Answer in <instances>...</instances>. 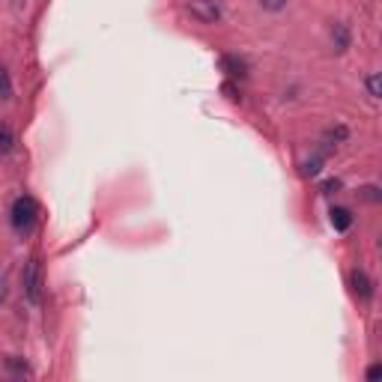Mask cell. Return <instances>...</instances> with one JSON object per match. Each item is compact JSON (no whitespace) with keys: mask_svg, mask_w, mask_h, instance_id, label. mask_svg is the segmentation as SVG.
I'll return each mask as SVG.
<instances>
[{"mask_svg":"<svg viewBox=\"0 0 382 382\" xmlns=\"http://www.w3.org/2000/svg\"><path fill=\"white\" fill-rule=\"evenodd\" d=\"M39 218V206L30 194H18L16 201H12V209H9V221H12V230L18 236H27L33 230V224Z\"/></svg>","mask_w":382,"mask_h":382,"instance_id":"6da1fadb","label":"cell"},{"mask_svg":"<svg viewBox=\"0 0 382 382\" xmlns=\"http://www.w3.org/2000/svg\"><path fill=\"white\" fill-rule=\"evenodd\" d=\"M189 12L201 24L221 21V4H218V0H189Z\"/></svg>","mask_w":382,"mask_h":382,"instance_id":"7a4b0ae2","label":"cell"},{"mask_svg":"<svg viewBox=\"0 0 382 382\" xmlns=\"http://www.w3.org/2000/svg\"><path fill=\"white\" fill-rule=\"evenodd\" d=\"M24 293H27V299H30L33 305H39V299H42V281H39L36 260L27 263V269H24Z\"/></svg>","mask_w":382,"mask_h":382,"instance_id":"3957f363","label":"cell"},{"mask_svg":"<svg viewBox=\"0 0 382 382\" xmlns=\"http://www.w3.org/2000/svg\"><path fill=\"white\" fill-rule=\"evenodd\" d=\"M349 284H352V293H356L361 302H371V296H373V281L367 278L364 269H352V272H349Z\"/></svg>","mask_w":382,"mask_h":382,"instance_id":"277c9868","label":"cell"},{"mask_svg":"<svg viewBox=\"0 0 382 382\" xmlns=\"http://www.w3.org/2000/svg\"><path fill=\"white\" fill-rule=\"evenodd\" d=\"M329 215H332V227L335 230H349L352 227V212L349 209H344V206H335L332 212H329Z\"/></svg>","mask_w":382,"mask_h":382,"instance_id":"5b68a950","label":"cell"},{"mask_svg":"<svg viewBox=\"0 0 382 382\" xmlns=\"http://www.w3.org/2000/svg\"><path fill=\"white\" fill-rule=\"evenodd\" d=\"M16 150V132H12V125L0 120V155H9Z\"/></svg>","mask_w":382,"mask_h":382,"instance_id":"8992f818","label":"cell"},{"mask_svg":"<svg viewBox=\"0 0 382 382\" xmlns=\"http://www.w3.org/2000/svg\"><path fill=\"white\" fill-rule=\"evenodd\" d=\"M221 69H224L227 75H233V78H242V75H245V60L227 54V57H221Z\"/></svg>","mask_w":382,"mask_h":382,"instance_id":"52a82bcc","label":"cell"},{"mask_svg":"<svg viewBox=\"0 0 382 382\" xmlns=\"http://www.w3.org/2000/svg\"><path fill=\"white\" fill-rule=\"evenodd\" d=\"M332 42L337 45V51H347L349 48V30L344 24H335V30H332Z\"/></svg>","mask_w":382,"mask_h":382,"instance_id":"ba28073f","label":"cell"},{"mask_svg":"<svg viewBox=\"0 0 382 382\" xmlns=\"http://www.w3.org/2000/svg\"><path fill=\"white\" fill-rule=\"evenodd\" d=\"M322 162H325V152H317L314 159H308V162H305L302 174H305V176H317V174L322 171Z\"/></svg>","mask_w":382,"mask_h":382,"instance_id":"9c48e42d","label":"cell"},{"mask_svg":"<svg viewBox=\"0 0 382 382\" xmlns=\"http://www.w3.org/2000/svg\"><path fill=\"white\" fill-rule=\"evenodd\" d=\"M347 137H349L347 125H335V129H329V132H325V140H335V144H344ZM335 144H332V147H335Z\"/></svg>","mask_w":382,"mask_h":382,"instance_id":"30bf717a","label":"cell"},{"mask_svg":"<svg viewBox=\"0 0 382 382\" xmlns=\"http://www.w3.org/2000/svg\"><path fill=\"white\" fill-rule=\"evenodd\" d=\"M0 99H12V78L6 69H0Z\"/></svg>","mask_w":382,"mask_h":382,"instance_id":"8fae6325","label":"cell"},{"mask_svg":"<svg viewBox=\"0 0 382 382\" xmlns=\"http://www.w3.org/2000/svg\"><path fill=\"white\" fill-rule=\"evenodd\" d=\"M364 87H367V96H371V99H379V75H376V72H373V75H367Z\"/></svg>","mask_w":382,"mask_h":382,"instance_id":"7c38bea8","label":"cell"},{"mask_svg":"<svg viewBox=\"0 0 382 382\" xmlns=\"http://www.w3.org/2000/svg\"><path fill=\"white\" fill-rule=\"evenodd\" d=\"M260 6L266 9V12H281L287 6V0H260Z\"/></svg>","mask_w":382,"mask_h":382,"instance_id":"4fadbf2b","label":"cell"},{"mask_svg":"<svg viewBox=\"0 0 382 382\" xmlns=\"http://www.w3.org/2000/svg\"><path fill=\"white\" fill-rule=\"evenodd\" d=\"M6 296H9V284H6V275H0V305L6 302Z\"/></svg>","mask_w":382,"mask_h":382,"instance_id":"5bb4252c","label":"cell"},{"mask_svg":"<svg viewBox=\"0 0 382 382\" xmlns=\"http://www.w3.org/2000/svg\"><path fill=\"white\" fill-rule=\"evenodd\" d=\"M376 191H379L376 186H367V189H364V197H367V201H373V203H376V201H379V194H376Z\"/></svg>","mask_w":382,"mask_h":382,"instance_id":"9a60e30c","label":"cell"},{"mask_svg":"<svg viewBox=\"0 0 382 382\" xmlns=\"http://www.w3.org/2000/svg\"><path fill=\"white\" fill-rule=\"evenodd\" d=\"M337 189H341V182H337V179H329V182L322 186V191H325V194H332V191H337Z\"/></svg>","mask_w":382,"mask_h":382,"instance_id":"2e32d148","label":"cell"},{"mask_svg":"<svg viewBox=\"0 0 382 382\" xmlns=\"http://www.w3.org/2000/svg\"><path fill=\"white\" fill-rule=\"evenodd\" d=\"M379 373H382V364H373V367H371V371H367V379H376Z\"/></svg>","mask_w":382,"mask_h":382,"instance_id":"e0dca14e","label":"cell"}]
</instances>
